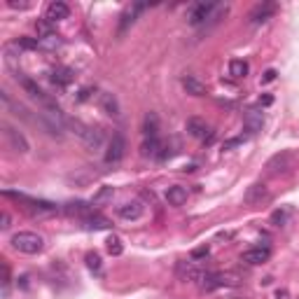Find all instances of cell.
<instances>
[{
  "label": "cell",
  "instance_id": "6da1fadb",
  "mask_svg": "<svg viewBox=\"0 0 299 299\" xmlns=\"http://www.w3.org/2000/svg\"><path fill=\"white\" fill-rule=\"evenodd\" d=\"M227 12V5H215V3H196V5L189 10L187 19L192 26H201L208 19H217V14Z\"/></svg>",
  "mask_w": 299,
  "mask_h": 299
},
{
  "label": "cell",
  "instance_id": "7a4b0ae2",
  "mask_svg": "<svg viewBox=\"0 0 299 299\" xmlns=\"http://www.w3.org/2000/svg\"><path fill=\"white\" fill-rule=\"evenodd\" d=\"M66 127H70L72 131L78 133V138L82 140V143L87 145V147L98 150L101 145H103V131H98V129L87 127V124L78 122V119H66Z\"/></svg>",
  "mask_w": 299,
  "mask_h": 299
},
{
  "label": "cell",
  "instance_id": "3957f363",
  "mask_svg": "<svg viewBox=\"0 0 299 299\" xmlns=\"http://www.w3.org/2000/svg\"><path fill=\"white\" fill-rule=\"evenodd\" d=\"M12 245H14V250H19V253L35 255V253H40V250L44 248V238L35 232H19L12 236Z\"/></svg>",
  "mask_w": 299,
  "mask_h": 299
},
{
  "label": "cell",
  "instance_id": "277c9868",
  "mask_svg": "<svg viewBox=\"0 0 299 299\" xmlns=\"http://www.w3.org/2000/svg\"><path fill=\"white\" fill-rule=\"evenodd\" d=\"M266 168H269L271 176H285V173H290V168H294V159L290 152H278L269 159Z\"/></svg>",
  "mask_w": 299,
  "mask_h": 299
},
{
  "label": "cell",
  "instance_id": "5b68a950",
  "mask_svg": "<svg viewBox=\"0 0 299 299\" xmlns=\"http://www.w3.org/2000/svg\"><path fill=\"white\" fill-rule=\"evenodd\" d=\"M278 5L276 3H271V0H264V3H260V5H255L253 10H250L248 19L250 23H264L266 19H271L273 14H276Z\"/></svg>",
  "mask_w": 299,
  "mask_h": 299
},
{
  "label": "cell",
  "instance_id": "8992f818",
  "mask_svg": "<svg viewBox=\"0 0 299 299\" xmlns=\"http://www.w3.org/2000/svg\"><path fill=\"white\" fill-rule=\"evenodd\" d=\"M124 150H127V140H124L122 133H115L108 143V150H106V161L108 164H117V161H122L124 157Z\"/></svg>",
  "mask_w": 299,
  "mask_h": 299
},
{
  "label": "cell",
  "instance_id": "52a82bcc",
  "mask_svg": "<svg viewBox=\"0 0 299 299\" xmlns=\"http://www.w3.org/2000/svg\"><path fill=\"white\" fill-rule=\"evenodd\" d=\"M269 189H266V185H262V183H255V185H250L248 187V192H245V204L248 206H262L264 201H269Z\"/></svg>",
  "mask_w": 299,
  "mask_h": 299
},
{
  "label": "cell",
  "instance_id": "ba28073f",
  "mask_svg": "<svg viewBox=\"0 0 299 299\" xmlns=\"http://www.w3.org/2000/svg\"><path fill=\"white\" fill-rule=\"evenodd\" d=\"M269 257H271V250L266 248H262V245H257V248H250V250H245L243 255H241V260L245 262V264H253V266H257V264H264V262H269Z\"/></svg>",
  "mask_w": 299,
  "mask_h": 299
},
{
  "label": "cell",
  "instance_id": "9c48e42d",
  "mask_svg": "<svg viewBox=\"0 0 299 299\" xmlns=\"http://www.w3.org/2000/svg\"><path fill=\"white\" fill-rule=\"evenodd\" d=\"M3 129H5V138L10 140V145H12V150L14 152H28V140L23 138V133H19L17 129H12L10 124H3Z\"/></svg>",
  "mask_w": 299,
  "mask_h": 299
},
{
  "label": "cell",
  "instance_id": "30bf717a",
  "mask_svg": "<svg viewBox=\"0 0 299 299\" xmlns=\"http://www.w3.org/2000/svg\"><path fill=\"white\" fill-rule=\"evenodd\" d=\"M187 131H189V136L201 138V140H211L213 138V133H211V129H208V124H206L204 119H199V117L187 119Z\"/></svg>",
  "mask_w": 299,
  "mask_h": 299
},
{
  "label": "cell",
  "instance_id": "8fae6325",
  "mask_svg": "<svg viewBox=\"0 0 299 299\" xmlns=\"http://www.w3.org/2000/svg\"><path fill=\"white\" fill-rule=\"evenodd\" d=\"M68 14H70V7H68L66 3H61V0H54V3H49V5H47V14H44V19L54 23V21L66 19Z\"/></svg>",
  "mask_w": 299,
  "mask_h": 299
},
{
  "label": "cell",
  "instance_id": "7c38bea8",
  "mask_svg": "<svg viewBox=\"0 0 299 299\" xmlns=\"http://www.w3.org/2000/svg\"><path fill=\"white\" fill-rule=\"evenodd\" d=\"M66 213L68 215L80 217V220H87V217L96 215L94 208H91L89 204H84V201H70V204H66Z\"/></svg>",
  "mask_w": 299,
  "mask_h": 299
},
{
  "label": "cell",
  "instance_id": "4fadbf2b",
  "mask_svg": "<svg viewBox=\"0 0 299 299\" xmlns=\"http://www.w3.org/2000/svg\"><path fill=\"white\" fill-rule=\"evenodd\" d=\"M176 271H178V276L183 278V281H194V283L199 281L201 273H204V271H199V269H196L192 262H178V264H176Z\"/></svg>",
  "mask_w": 299,
  "mask_h": 299
},
{
  "label": "cell",
  "instance_id": "5bb4252c",
  "mask_svg": "<svg viewBox=\"0 0 299 299\" xmlns=\"http://www.w3.org/2000/svg\"><path fill=\"white\" fill-rule=\"evenodd\" d=\"M145 7H147L145 3H136V5H131L127 12H124V14H122V21H119V33H124V31H127V28L131 26L133 21H136V17H138Z\"/></svg>",
  "mask_w": 299,
  "mask_h": 299
},
{
  "label": "cell",
  "instance_id": "9a60e30c",
  "mask_svg": "<svg viewBox=\"0 0 299 299\" xmlns=\"http://www.w3.org/2000/svg\"><path fill=\"white\" fill-rule=\"evenodd\" d=\"M72 70L70 68H63V66H59V68H54L52 70V75H49V80H52V84H56V87H68V84L72 82Z\"/></svg>",
  "mask_w": 299,
  "mask_h": 299
},
{
  "label": "cell",
  "instance_id": "2e32d148",
  "mask_svg": "<svg viewBox=\"0 0 299 299\" xmlns=\"http://www.w3.org/2000/svg\"><path fill=\"white\" fill-rule=\"evenodd\" d=\"M119 217H124V220H138L140 215H143V204L140 201H129V204L119 206Z\"/></svg>",
  "mask_w": 299,
  "mask_h": 299
},
{
  "label": "cell",
  "instance_id": "e0dca14e",
  "mask_svg": "<svg viewBox=\"0 0 299 299\" xmlns=\"http://www.w3.org/2000/svg\"><path fill=\"white\" fill-rule=\"evenodd\" d=\"M183 87H185V91H187V94H192V96H206V94H208L206 84L201 82V80L192 78V75L183 78Z\"/></svg>",
  "mask_w": 299,
  "mask_h": 299
},
{
  "label": "cell",
  "instance_id": "ac0fdd59",
  "mask_svg": "<svg viewBox=\"0 0 299 299\" xmlns=\"http://www.w3.org/2000/svg\"><path fill=\"white\" fill-rule=\"evenodd\" d=\"M243 124H245V129H248L250 133H255V131H260L262 129L264 117H262V112H257V110H248L243 115Z\"/></svg>",
  "mask_w": 299,
  "mask_h": 299
},
{
  "label": "cell",
  "instance_id": "d6986e66",
  "mask_svg": "<svg viewBox=\"0 0 299 299\" xmlns=\"http://www.w3.org/2000/svg\"><path fill=\"white\" fill-rule=\"evenodd\" d=\"M166 201H168L171 206H183L185 201H187V189L180 187V185H173V187H168Z\"/></svg>",
  "mask_w": 299,
  "mask_h": 299
},
{
  "label": "cell",
  "instance_id": "ffe728a7",
  "mask_svg": "<svg viewBox=\"0 0 299 299\" xmlns=\"http://www.w3.org/2000/svg\"><path fill=\"white\" fill-rule=\"evenodd\" d=\"M196 283H199V288L204 290V292H211V290L220 288V273L206 271V273H201V278Z\"/></svg>",
  "mask_w": 299,
  "mask_h": 299
},
{
  "label": "cell",
  "instance_id": "44dd1931",
  "mask_svg": "<svg viewBox=\"0 0 299 299\" xmlns=\"http://www.w3.org/2000/svg\"><path fill=\"white\" fill-rule=\"evenodd\" d=\"M82 227H84V229H89V232H98V229H110L112 225L106 220V217L91 215V217H87V220H82Z\"/></svg>",
  "mask_w": 299,
  "mask_h": 299
},
{
  "label": "cell",
  "instance_id": "7402d4cb",
  "mask_svg": "<svg viewBox=\"0 0 299 299\" xmlns=\"http://www.w3.org/2000/svg\"><path fill=\"white\" fill-rule=\"evenodd\" d=\"M143 133H145V138H157V133H159V119H157L155 112H150V115L145 117Z\"/></svg>",
  "mask_w": 299,
  "mask_h": 299
},
{
  "label": "cell",
  "instance_id": "603a6c76",
  "mask_svg": "<svg viewBox=\"0 0 299 299\" xmlns=\"http://www.w3.org/2000/svg\"><path fill=\"white\" fill-rule=\"evenodd\" d=\"M101 108H103V112H108V115H112V117L119 115V103H117V98L112 94L101 96Z\"/></svg>",
  "mask_w": 299,
  "mask_h": 299
},
{
  "label": "cell",
  "instance_id": "cb8c5ba5",
  "mask_svg": "<svg viewBox=\"0 0 299 299\" xmlns=\"http://www.w3.org/2000/svg\"><path fill=\"white\" fill-rule=\"evenodd\" d=\"M159 150H164V145L159 143V138H147L140 147L143 157H159Z\"/></svg>",
  "mask_w": 299,
  "mask_h": 299
},
{
  "label": "cell",
  "instance_id": "d4e9b609",
  "mask_svg": "<svg viewBox=\"0 0 299 299\" xmlns=\"http://www.w3.org/2000/svg\"><path fill=\"white\" fill-rule=\"evenodd\" d=\"M229 72H232L234 78H245V75H248V63L241 61V59H234V61L229 63Z\"/></svg>",
  "mask_w": 299,
  "mask_h": 299
},
{
  "label": "cell",
  "instance_id": "484cf974",
  "mask_svg": "<svg viewBox=\"0 0 299 299\" xmlns=\"http://www.w3.org/2000/svg\"><path fill=\"white\" fill-rule=\"evenodd\" d=\"M40 47H44V49L54 52L56 47H61V38H59V35H56V33L47 35V38H40Z\"/></svg>",
  "mask_w": 299,
  "mask_h": 299
},
{
  "label": "cell",
  "instance_id": "4316f807",
  "mask_svg": "<svg viewBox=\"0 0 299 299\" xmlns=\"http://www.w3.org/2000/svg\"><path fill=\"white\" fill-rule=\"evenodd\" d=\"M108 253H110L112 257H119L124 253V245H122V241L117 236H110L108 238Z\"/></svg>",
  "mask_w": 299,
  "mask_h": 299
},
{
  "label": "cell",
  "instance_id": "83f0119b",
  "mask_svg": "<svg viewBox=\"0 0 299 299\" xmlns=\"http://www.w3.org/2000/svg\"><path fill=\"white\" fill-rule=\"evenodd\" d=\"M14 44H17V47H21V49H38V47H40V38H19Z\"/></svg>",
  "mask_w": 299,
  "mask_h": 299
},
{
  "label": "cell",
  "instance_id": "f1b7e54d",
  "mask_svg": "<svg viewBox=\"0 0 299 299\" xmlns=\"http://www.w3.org/2000/svg\"><path fill=\"white\" fill-rule=\"evenodd\" d=\"M87 266L91 269V271H98L101 269V257L96 255V253H89L87 255Z\"/></svg>",
  "mask_w": 299,
  "mask_h": 299
},
{
  "label": "cell",
  "instance_id": "f546056e",
  "mask_svg": "<svg viewBox=\"0 0 299 299\" xmlns=\"http://www.w3.org/2000/svg\"><path fill=\"white\" fill-rule=\"evenodd\" d=\"M112 196V187H103L98 194H96V199H94V206H98V204H103L106 199H110Z\"/></svg>",
  "mask_w": 299,
  "mask_h": 299
},
{
  "label": "cell",
  "instance_id": "4dcf8cb0",
  "mask_svg": "<svg viewBox=\"0 0 299 299\" xmlns=\"http://www.w3.org/2000/svg\"><path fill=\"white\" fill-rule=\"evenodd\" d=\"M285 217H288V215H285V211H276L271 215V222L276 225V227H281V225H285Z\"/></svg>",
  "mask_w": 299,
  "mask_h": 299
},
{
  "label": "cell",
  "instance_id": "1f68e13d",
  "mask_svg": "<svg viewBox=\"0 0 299 299\" xmlns=\"http://www.w3.org/2000/svg\"><path fill=\"white\" fill-rule=\"evenodd\" d=\"M208 253H211V250H208V245H204V248H196L192 253V260H204V257H208Z\"/></svg>",
  "mask_w": 299,
  "mask_h": 299
},
{
  "label": "cell",
  "instance_id": "d6a6232c",
  "mask_svg": "<svg viewBox=\"0 0 299 299\" xmlns=\"http://www.w3.org/2000/svg\"><path fill=\"white\" fill-rule=\"evenodd\" d=\"M243 136H241V138H232V140H225V145H222V150H234V147H238V145L243 143Z\"/></svg>",
  "mask_w": 299,
  "mask_h": 299
},
{
  "label": "cell",
  "instance_id": "836d02e7",
  "mask_svg": "<svg viewBox=\"0 0 299 299\" xmlns=\"http://www.w3.org/2000/svg\"><path fill=\"white\" fill-rule=\"evenodd\" d=\"M91 94H94V89H91V87H84L82 91H80V94H78V101H87Z\"/></svg>",
  "mask_w": 299,
  "mask_h": 299
},
{
  "label": "cell",
  "instance_id": "e575fe53",
  "mask_svg": "<svg viewBox=\"0 0 299 299\" xmlns=\"http://www.w3.org/2000/svg\"><path fill=\"white\" fill-rule=\"evenodd\" d=\"M273 80H276V70H266L262 75V82H273Z\"/></svg>",
  "mask_w": 299,
  "mask_h": 299
},
{
  "label": "cell",
  "instance_id": "d590c367",
  "mask_svg": "<svg viewBox=\"0 0 299 299\" xmlns=\"http://www.w3.org/2000/svg\"><path fill=\"white\" fill-rule=\"evenodd\" d=\"M0 227L3 229L10 227V213H3V215H0Z\"/></svg>",
  "mask_w": 299,
  "mask_h": 299
},
{
  "label": "cell",
  "instance_id": "8d00e7d4",
  "mask_svg": "<svg viewBox=\"0 0 299 299\" xmlns=\"http://www.w3.org/2000/svg\"><path fill=\"white\" fill-rule=\"evenodd\" d=\"M273 299H292V297H290V292H288V290H276Z\"/></svg>",
  "mask_w": 299,
  "mask_h": 299
},
{
  "label": "cell",
  "instance_id": "74e56055",
  "mask_svg": "<svg viewBox=\"0 0 299 299\" xmlns=\"http://www.w3.org/2000/svg\"><path fill=\"white\" fill-rule=\"evenodd\" d=\"M271 103H273V96L271 94H264L260 98V106H271Z\"/></svg>",
  "mask_w": 299,
  "mask_h": 299
},
{
  "label": "cell",
  "instance_id": "f35d334b",
  "mask_svg": "<svg viewBox=\"0 0 299 299\" xmlns=\"http://www.w3.org/2000/svg\"><path fill=\"white\" fill-rule=\"evenodd\" d=\"M7 5H10V7H14V10H17V7H19V10H26V7H28V3H14V0H10Z\"/></svg>",
  "mask_w": 299,
  "mask_h": 299
}]
</instances>
